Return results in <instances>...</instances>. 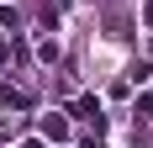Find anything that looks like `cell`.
I'll use <instances>...</instances> for the list:
<instances>
[{
	"label": "cell",
	"instance_id": "obj_1",
	"mask_svg": "<svg viewBox=\"0 0 153 148\" xmlns=\"http://www.w3.org/2000/svg\"><path fill=\"white\" fill-rule=\"evenodd\" d=\"M74 117H85V122H95V127H100V106H95V95L74 101Z\"/></svg>",
	"mask_w": 153,
	"mask_h": 148
},
{
	"label": "cell",
	"instance_id": "obj_2",
	"mask_svg": "<svg viewBox=\"0 0 153 148\" xmlns=\"http://www.w3.org/2000/svg\"><path fill=\"white\" fill-rule=\"evenodd\" d=\"M42 132H48V138H58V143H63V138H69V122H63V117H48V122H42Z\"/></svg>",
	"mask_w": 153,
	"mask_h": 148
},
{
	"label": "cell",
	"instance_id": "obj_3",
	"mask_svg": "<svg viewBox=\"0 0 153 148\" xmlns=\"http://www.w3.org/2000/svg\"><path fill=\"white\" fill-rule=\"evenodd\" d=\"M137 111H143V117L153 122V95H137Z\"/></svg>",
	"mask_w": 153,
	"mask_h": 148
},
{
	"label": "cell",
	"instance_id": "obj_4",
	"mask_svg": "<svg viewBox=\"0 0 153 148\" xmlns=\"http://www.w3.org/2000/svg\"><path fill=\"white\" fill-rule=\"evenodd\" d=\"M143 21H148V27H153V0H148V11H143Z\"/></svg>",
	"mask_w": 153,
	"mask_h": 148
},
{
	"label": "cell",
	"instance_id": "obj_5",
	"mask_svg": "<svg viewBox=\"0 0 153 148\" xmlns=\"http://www.w3.org/2000/svg\"><path fill=\"white\" fill-rule=\"evenodd\" d=\"M27 148H37V143H27Z\"/></svg>",
	"mask_w": 153,
	"mask_h": 148
}]
</instances>
